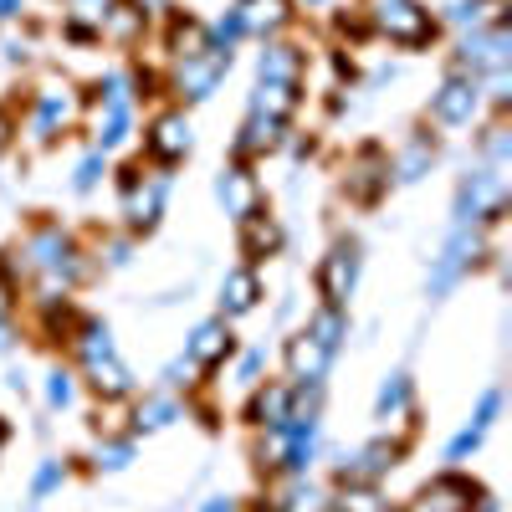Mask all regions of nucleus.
Instances as JSON below:
<instances>
[{
  "mask_svg": "<svg viewBox=\"0 0 512 512\" xmlns=\"http://www.w3.org/2000/svg\"><path fill=\"white\" fill-rule=\"evenodd\" d=\"M374 26L390 41H400V47H425L436 36V21H431V11H420V0H379Z\"/></svg>",
  "mask_w": 512,
  "mask_h": 512,
  "instance_id": "nucleus-1",
  "label": "nucleus"
},
{
  "mask_svg": "<svg viewBox=\"0 0 512 512\" xmlns=\"http://www.w3.org/2000/svg\"><path fill=\"white\" fill-rule=\"evenodd\" d=\"M502 205H507V180L497 175V169H477V175L461 185L456 216H461V226L466 221H497Z\"/></svg>",
  "mask_w": 512,
  "mask_h": 512,
  "instance_id": "nucleus-2",
  "label": "nucleus"
},
{
  "mask_svg": "<svg viewBox=\"0 0 512 512\" xmlns=\"http://www.w3.org/2000/svg\"><path fill=\"white\" fill-rule=\"evenodd\" d=\"M226 67H231V47H216V41H210L205 52H195V57H180L175 88H180L185 98H210V93H216V82L226 77Z\"/></svg>",
  "mask_w": 512,
  "mask_h": 512,
  "instance_id": "nucleus-3",
  "label": "nucleus"
},
{
  "mask_svg": "<svg viewBox=\"0 0 512 512\" xmlns=\"http://www.w3.org/2000/svg\"><path fill=\"white\" fill-rule=\"evenodd\" d=\"M390 466H400V446H390V441H374V446H364L359 456H349L344 466H338V482H344V487H364V482L384 477Z\"/></svg>",
  "mask_w": 512,
  "mask_h": 512,
  "instance_id": "nucleus-4",
  "label": "nucleus"
},
{
  "mask_svg": "<svg viewBox=\"0 0 512 512\" xmlns=\"http://www.w3.org/2000/svg\"><path fill=\"white\" fill-rule=\"evenodd\" d=\"M461 62L477 67V72H502L507 67V26L492 21V26L472 31V36H466V47H461Z\"/></svg>",
  "mask_w": 512,
  "mask_h": 512,
  "instance_id": "nucleus-5",
  "label": "nucleus"
},
{
  "mask_svg": "<svg viewBox=\"0 0 512 512\" xmlns=\"http://www.w3.org/2000/svg\"><path fill=\"white\" fill-rule=\"evenodd\" d=\"M354 277H359V246H333L328 251V262H323V272H318V282H323V297H328V308H338L349 297V287H354Z\"/></svg>",
  "mask_w": 512,
  "mask_h": 512,
  "instance_id": "nucleus-6",
  "label": "nucleus"
},
{
  "mask_svg": "<svg viewBox=\"0 0 512 512\" xmlns=\"http://www.w3.org/2000/svg\"><path fill=\"white\" fill-rule=\"evenodd\" d=\"M123 190H128V216H134V226H154L159 221V205H164V175L139 185V169H123Z\"/></svg>",
  "mask_w": 512,
  "mask_h": 512,
  "instance_id": "nucleus-7",
  "label": "nucleus"
},
{
  "mask_svg": "<svg viewBox=\"0 0 512 512\" xmlns=\"http://www.w3.org/2000/svg\"><path fill=\"white\" fill-rule=\"evenodd\" d=\"M149 154L154 159H164V164H175L185 149H190V123H185V113H164V118H154V128H149Z\"/></svg>",
  "mask_w": 512,
  "mask_h": 512,
  "instance_id": "nucleus-8",
  "label": "nucleus"
},
{
  "mask_svg": "<svg viewBox=\"0 0 512 512\" xmlns=\"http://www.w3.org/2000/svg\"><path fill=\"white\" fill-rule=\"evenodd\" d=\"M390 185V159L379 149H364L354 164H349V195L354 200H379V190Z\"/></svg>",
  "mask_w": 512,
  "mask_h": 512,
  "instance_id": "nucleus-9",
  "label": "nucleus"
},
{
  "mask_svg": "<svg viewBox=\"0 0 512 512\" xmlns=\"http://www.w3.org/2000/svg\"><path fill=\"white\" fill-rule=\"evenodd\" d=\"M221 200H226V210L236 221H251V216H262V190H256V180L246 175V169L236 164V169H226L221 175Z\"/></svg>",
  "mask_w": 512,
  "mask_h": 512,
  "instance_id": "nucleus-10",
  "label": "nucleus"
},
{
  "mask_svg": "<svg viewBox=\"0 0 512 512\" xmlns=\"http://www.w3.org/2000/svg\"><path fill=\"white\" fill-rule=\"evenodd\" d=\"M431 113H436L441 123H466V118L477 113V82H472V77H446V88L436 93Z\"/></svg>",
  "mask_w": 512,
  "mask_h": 512,
  "instance_id": "nucleus-11",
  "label": "nucleus"
},
{
  "mask_svg": "<svg viewBox=\"0 0 512 512\" xmlns=\"http://www.w3.org/2000/svg\"><path fill=\"white\" fill-rule=\"evenodd\" d=\"M241 31H256V36H267V31H282L292 21V6L287 0H236V11Z\"/></svg>",
  "mask_w": 512,
  "mask_h": 512,
  "instance_id": "nucleus-12",
  "label": "nucleus"
},
{
  "mask_svg": "<svg viewBox=\"0 0 512 512\" xmlns=\"http://www.w3.org/2000/svg\"><path fill=\"white\" fill-rule=\"evenodd\" d=\"M472 497L477 487L466 477H436L425 487V512H472Z\"/></svg>",
  "mask_w": 512,
  "mask_h": 512,
  "instance_id": "nucleus-13",
  "label": "nucleus"
},
{
  "mask_svg": "<svg viewBox=\"0 0 512 512\" xmlns=\"http://www.w3.org/2000/svg\"><path fill=\"white\" fill-rule=\"evenodd\" d=\"M466 262H477V236H472V231L461 226V231L451 236L446 256H441V267H436V277H431V292H446V287H451V282L461 277V267H466Z\"/></svg>",
  "mask_w": 512,
  "mask_h": 512,
  "instance_id": "nucleus-14",
  "label": "nucleus"
},
{
  "mask_svg": "<svg viewBox=\"0 0 512 512\" xmlns=\"http://www.w3.org/2000/svg\"><path fill=\"white\" fill-rule=\"evenodd\" d=\"M287 369H292V379H303V384H318L323 379V369H328V349L318 344V338H292L287 344Z\"/></svg>",
  "mask_w": 512,
  "mask_h": 512,
  "instance_id": "nucleus-15",
  "label": "nucleus"
},
{
  "mask_svg": "<svg viewBox=\"0 0 512 512\" xmlns=\"http://www.w3.org/2000/svg\"><path fill=\"white\" fill-rule=\"evenodd\" d=\"M226 354H231V333H226V323H200L195 338H190V364L216 369Z\"/></svg>",
  "mask_w": 512,
  "mask_h": 512,
  "instance_id": "nucleus-16",
  "label": "nucleus"
},
{
  "mask_svg": "<svg viewBox=\"0 0 512 512\" xmlns=\"http://www.w3.org/2000/svg\"><path fill=\"white\" fill-rule=\"evenodd\" d=\"M256 297H262V277H256L251 267H236L221 287V308L226 313H251L256 308Z\"/></svg>",
  "mask_w": 512,
  "mask_h": 512,
  "instance_id": "nucleus-17",
  "label": "nucleus"
},
{
  "mask_svg": "<svg viewBox=\"0 0 512 512\" xmlns=\"http://www.w3.org/2000/svg\"><path fill=\"white\" fill-rule=\"evenodd\" d=\"M88 374H93V390H98L103 400H123L128 390H134V379H128V369H123L113 354H98V359H88Z\"/></svg>",
  "mask_w": 512,
  "mask_h": 512,
  "instance_id": "nucleus-18",
  "label": "nucleus"
},
{
  "mask_svg": "<svg viewBox=\"0 0 512 512\" xmlns=\"http://www.w3.org/2000/svg\"><path fill=\"white\" fill-rule=\"evenodd\" d=\"M144 16H149V11L128 6V0H118V6H108L98 21H103V31H108L113 41H123V47H128V41H139V36H144Z\"/></svg>",
  "mask_w": 512,
  "mask_h": 512,
  "instance_id": "nucleus-19",
  "label": "nucleus"
},
{
  "mask_svg": "<svg viewBox=\"0 0 512 512\" xmlns=\"http://www.w3.org/2000/svg\"><path fill=\"white\" fill-rule=\"evenodd\" d=\"M297 77H303V52L297 47H267L262 52V82H287V88H297Z\"/></svg>",
  "mask_w": 512,
  "mask_h": 512,
  "instance_id": "nucleus-20",
  "label": "nucleus"
},
{
  "mask_svg": "<svg viewBox=\"0 0 512 512\" xmlns=\"http://www.w3.org/2000/svg\"><path fill=\"white\" fill-rule=\"evenodd\" d=\"M292 108H297V88H287V82H262V93H256V118L287 123Z\"/></svg>",
  "mask_w": 512,
  "mask_h": 512,
  "instance_id": "nucleus-21",
  "label": "nucleus"
},
{
  "mask_svg": "<svg viewBox=\"0 0 512 512\" xmlns=\"http://www.w3.org/2000/svg\"><path fill=\"white\" fill-rule=\"evenodd\" d=\"M277 128H282V123H272V118H251V123L241 128V139H236V159H246V154H256V149H272V144H277Z\"/></svg>",
  "mask_w": 512,
  "mask_h": 512,
  "instance_id": "nucleus-22",
  "label": "nucleus"
},
{
  "mask_svg": "<svg viewBox=\"0 0 512 512\" xmlns=\"http://www.w3.org/2000/svg\"><path fill=\"white\" fill-rule=\"evenodd\" d=\"M287 405H292L287 390H267V395L251 400V420H256V425H272V431H277V425H287Z\"/></svg>",
  "mask_w": 512,
  "mask_h": 512,
  "instance_id": "nucleus-23",
  "label": "nucleus"
},
{
  "mask_svg": "<svg viewBox=\"0 0 512 512\" xmlns=\"http://www.w3.org/2000/svg\"><path fill=\"white\" fill-rule=\"evenodd\" d=\"M431 154H436V144L425 139V134H415V139H410V149L400 154V164H390V169H395L400 180H420V169L431 164Z\"/></svg>",
  "mask_w": 512,
  "mask_h": 512,
  "instance_id": "nucleus-24",
  "label": "nucleus"
},
{
  "mask_svg": "<svg viewBox=\"0 0 512 512\" xmlns=\"http://www.w3.org/2000/svg\"><path fill=\"white\" fill-rule=\"evenodd\" d=\"M277 241H282V231L267 221V216H251L246 221V256H262V251H277Z\"/></svg>",
  "mask_w": 512,
  "mask_h": 512,
  "instance_id": "nucleus-25",
  "label": "nucleus"
},
{
  "mask_svg": "<svg viewBox=\"0 0 512 512\" xmlns=\"http://www.w3.org/2000/svg\"><path fill=\"white\" fill-rule=\"evenodd\" d=\"M57 123H67V98L62 93H41V103H36V134L47 139Z\"/></svg>",
  "mask_w": 512,
  "mask_h": 512,
  "instance_id": "nucleus-26",
  "label": "nucleus"
},
{
  "mask_svg": "<svg viewBox=\"0 0 512 512\" xmlns=\"http://www.w3.org/2000/svg\"><path fill=\"white\" fill-rule=\"evenodd\" d=\"M400 410H410V379H405V374H395V379L379 390V420H390V415H400Z\"/></svg>",
  "mask_w": 512,
  "mask_h": 512,
  "instance_id": "nucleus-27",
  "label": "nucleus"
},
{
  "mask_svg": "<svg viewBox=\"0 0 512 512\" xmlns=\"http://www.w3.org/2000/svg\"><path fill=\"white\" fill-rule=\"evenodd\" d=\"M487 6H502V0H461V6L451 11V21H456V26H472V31H482L487 16L502 21V11H487Z\"/></svg>",
  "mask_w": 512,
  "mask_h": 512,
  "instance_id": "nucleus-28",
  "label": "nucleus"
},
{
  "mask_svg": "<svg viewBox=\"0 0 512 512\" xmlns=\"http://www.w3.org/2000/svg\"><path fill=\"white\" fill-rule=\"evenodd\" d=\"M282 507H287V512H328V497H323L313 482H297V487L287 492Z\"/></svg>",
  "mask_w": 512,
  "mask_h": 512,
  "instance_id": "nucleus-29",
  "label": "nucleus"
},
{
  "mask_svg": "<svg viewBox=\"0 0 512 512\" xmlns=\"http://www.w3.org/2000/svg\"><path fill=\"white\" fill-rule=\"evenodd\" d=\"M338 333H344V318H338V308H323V313L313 318V328H308V338H318L328 354H333V344H338Z\"/></svg>",
  "mask_w": 512,
  "mask_h": 512,
  "instance_id": "nucleus-30",
  "label": "nucleus"
},
{
  "mask_svg": "<svg viewBox=\"0 0 512 512\" xmlns=\"http://www.w3.org/2000/svg\"><path fill=\"white\" fill-rule=\"evenodd\" d=\"M338 512H384V502H379V492L364 482V487H349L344 497H338Z\"/></svg>",
  "mask_w": 512,
  "mask_h": 512,
  "instance_id": "nucleus-31",
  "label": "nucleus"
},
{
  "mask_svg": "<svg viewBox=\"0 0 512 512\" xmlns=\"http://www.w3.org/2000/svg\"><path fill=\"white\" fill-rule=\"evenodd\" d=\"M139 431H159V425H169V420H175V405H169V400H149V405H139Z\"/></svg>",
  "mask_w": 512,
  "mask_h": 512,
  "instance_id": "nucleus-32",
  "label": "nucleus"
},
{
  "mask_svg": "<svg viewBox=\"0 0 512 512\" xmlns=\"http://www.w3.org/2000/svg\"><path fill=\"white\" fill-rule=\"evenodd\" d=\"M47 400H52V405H72V374H62V369L52 374V384H47Z\"/></svg>",
  "mask_w": 512,
  "mask_h": 512,
  "instance_id": "nucleus-33",
  "label": "nucleus"
},
{
  "mask_svg": "<svg viewBox=\"0 0 512 512\" xmlns=\"http://www.w3.org/2000/svg\"><path fill=\"white\" fill-rule=\"evenodd\" d=\"M98 466H108V472H118V466H128V446H123V441L103 446V451H98Z\"/></svg>",
  "mask_w": 512,
  "mask_h": 512,
  "instance_id": "nucleus-34",
  "label": "nucleus"
},
{
  "mask_svg": "<svg viewBox=\"0 0 512 512\" xmlns=\"http://www.w3.org/2000/svg\"><path fill=\"white\" fill-rule=\"evenodd\" d=\"M98 169H103V159H98V154L82 159V164H77V190H88V185L98 180Z\"/></svg>",
  "mask_w": 512,
  "mask_h": 512,
  "instance_id": "nucleus-35",
  "label": "nucleus"
},
{
  "mask_svg": "<svg viewBox=\"0 0 512 512\" xmlns=\"http://www.w3.org/2000/svg\"><path fill=\"white\" fill-rule=\"evenodd\" d=\"M57 482H62V466H57V461H47V466L36 472V497H41V492H52Z\"/></svg>",
  "mask_w": 512,
  "mask_h": 512,
  "instance_id": "nucleus-36",
  "label": "nucleus"
},
{
  "mask_svg": "<svg viewBox=\"0 0 512 512\" xmlns=\"http://www.w3.org/2000/svg\"><path fill=\"white\" fill-rule=\"evenodd\" d=\"M256 369H262V354H246L241 359V379H256Z\"/></svg>",
  "mask_w": 512,
  "mask_h": 512,
  "instance_id": "nucleus-37",
  "label": "nucleus"
},
{
  "mask_svg": "<svg viewBox=\"0 0 512 512\" xmlns=\"http://www.w3.org/2000/svg\"><path fill=\"white\" fill-rule=\"evenodd\" d=\"M205 512H231V502H210Z\"/></svg>",
  "mask_w": 512,
  "mask_h": 512,
  "instance_id": "nucleus-38",
  "label": "nucleus"
},
{
  "mask_svg": "<svg viewBox=\"0 0 512 512\" xmlns=\"http://www.w3.org/2000/svg\"><path fill=\"white\" fill-rule=\"evenodd\" d=\"M128 6H139V11H144V6H159V0H128Z\"/></svg>",
  "mask_w": 512,
  "mask_h": 512,
  "instance_id": "nucleus-39",
  "label": "nucleus"
},
{
  "mask_svg": "<svg viewBox=\"0 0 512 512\" xmlns=\"http://www.w3.org/2000/svg\"><path fill=\"white\" fill-rule=\"evenodd\" d=\"M0 323H6V297H0Z\"/></svg>",
  "mask_w": 512,
  "mask_h": 512,
  "instance_id": "nucleus-40",
  "label": "nucleus"
},
{
  "mask_svg": "<svg viewBox=\"0 0 512 512\" xmlns=\"http://www.w3.org/2000/svg\"><path fill=\"white\" fill-rule=\"evenodd\" d=\"M0 446H6V425H0Z\"/></svg>",
  "mask_w": 512,
  "mask_h": 512,
  "instance_id": "nucleus-41",
  "label": "nucleus"
}]
</instances>
